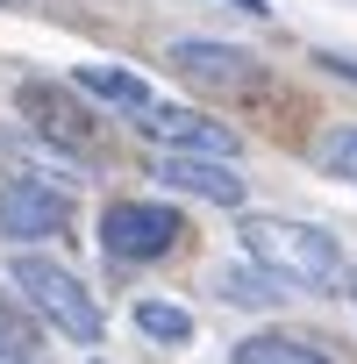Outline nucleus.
Returning a JSON list of instances; mask_svg holds the SVG:
<instances>
[{"mask_svg": "<svg viewBox=\"0 0 357 364\" xmlns=\"http://www.w3.org/2000/svg\"><path fill=\"white\" fill-rule=\"evenodd\" d=\"M72 229V200L58 186H43V178H8L0 186V236L8 243H58Z\"/></svg>", "mask_w": 357, "mask_h": 364, "instance_id": "39448f33", "label": "nucleus"}, {"mask_svg": "<svg viewBox=\"0 0 357 364\" xmlns=\"http://www.w3.org/2000/svg\"><path fill=\"white\" fill-rule=\"evenodd\" d=\"M178 236H186V222L164 200H114L100 215V250L114 264H157V257L178 250Z\"/></svg>", "mask_w": 357, "mask_h": 364, "instance_id": "7ed1b4c3", "label": "nucleus"}, {"mask_svg": "<svg viewBox=\"0 0 357 364\" xmlns=\"http://www.w3.org/2000/svg\"><path fill=\"white\" fill-rule=\"evenodd\" d=\"M150 143H164V157H222V164H236V150H243V136L229 129V122H215V114H201V107H143V122H136Z\"/></svg>", "mask_w": 357, "mask_h": 364, "instance_id": "20e7f679", "label": "nucleus"}, {"mask_svg": "<svg viewBox=\"0 0 357 364\" xmlns=\"http://www.w3.org/2000/svg\"><path fill=\"white\" fill-rule=\"evenodd\" d=\"M8 279L29 293V307L65 336V343H100L107 336V314H100V300L58 264V257H36V250H22L15 264H8Z\"/></svg>", "mask_w": 357, "mask_h": 364, "instance_id": "f03ea898", "label": "nucleus"}, {"mask_svg": "<svg viewBox=\"0 0 357 364\" xmlns=\"http://www.w3.org/2000/svg\"><path fill=\"white\" fill-rule=\"evenodd\" d=\"M22 114H29V129H36V136H50L58 150H93V122L72 107V93H58V86L29 79V86H22Z\"/></svg>", "mask_w": 357, "mask_h": 364, "instance_id": "6e6552de", "label": "nucleus"}, {"mask_svg": "<svg viewBox=\"0 0 357 364\" xmlns=\"http://www.w3.org/2000/svg\"><path fill=\"white\" fill-rule=\"evenodd\" d=\"M229 364H336V357H321L314 343H293V336H250L229 350Z\"/></svg>", "mask_w": 357, "mask_h": 364, "instance_id": "f8f14e48", "label": "nucleus"}, {"mask_svg": "<svg viewBox=\"0 0 357 364\" xmlns=\"http://www.w3.org/2000/svg\"><path fill=\"white\" fill-rule=\"evenodd\" d=\"M164 65H171L178 79H193V86H215V93H243V86H257V79H265L250 50L215 43V36H178V43L164 50Z\"/></svg>", "mask_w": 357, "mask_h": 364, "instance_id": "423d86ee", "label": "nucleus"}, {"mask_svg": "<svg viewBox=\"0 0 357 364\" xmlns=\"http://www.w3.org/2000/svg\"><path fill=\"white\" fill-rule=\"evenodd\" d=\"M321 65H329L336 79H350V86H357V58H336V50H321Z\"/></svg>", "mask_w": 357, "mask_h": 364, "instance_id": "2eb2a0df", "label": "nucleus"}, {"mask_svg": "<svg viewBox=\"0 0 357 364\" xmlns=\"http://www.w3.org/2000/svg\"><path fill=\"white\" fill-rule=\"evenodd\" d=\"M72 86L93 93V100H107V107H122V114H143V107H150V86H143L136 72H122V65H79Z\"/></svg>", "mask_w": 357, "mask_h": 364, "instance_id": "1a4fd4ad", "label": "nucleus"}, {"mask_svg": "<svg viewBox=\"0 0 357 364\" xmlns=\"http://www.w3.org/2000/svg\"><path fill=\"white\" fill-rule=\"evenodd\" d=\"M0 8H29V0H0Z\"/></svg>", "mask_w": 357, "mask_h": 364, "instance_id": "a211bd4d", "label": "nucleus"}, {"mask_svg": "<svg viewBox=\"0 0 357 364\" xmlns=\"http://www.w3.org/2000/svg\"><path fill=\"white\" fill-rule=\"evenodd\" d=\"M36 357H43V336L0 300V364H36Z\"/></svg>", "mask_w": 357, "mask_h": 364, "instance_id": "ddd939ff", "label": "nucleus"}, {"mask_svg": "<svg viewBox=\"0 0 357 364\" xmlns=\"http://www.w3.org/2000/svg\"><path fill=\"white\" fill-rule=\"evenodd\" d=\"M343 293H350V307H357V272H343Z\"/></svg>", "mask_w": 357, "mask_h": 364, "instance_id": "f3484780", "label": "nucleus"}, {"mask_svg": "<svg viewBox=\"0 0 357 364\" xmlns=\"http://www.w3.org/2000/svg\"><path fill=\"white\" fill-rule=\"evenodd\" d=\"M321 171H336V178H350L357 186V129H336V136H321Z\"/></svg>", "mask_w": 357, "mask_h": 364, "instance_id": "4468645a", "label": "nucleus"}, {"mask_svg": "<svg viewBox=\"0 0 357 364\" xmlns=\"http://www.w3.org/2000/svg\"><path fill=\"white\" fill-rule=\"evenodd\" d=\"M243 250H250V264L257 272H272L279 286H307V293H336L343 286V243L329 236V229H314V222H279V215H250L243 229Z\"/></svg>", "mask_w": 357, "mask_h": 364, "instance_id": "f257e3e1", "label": "nucleus"}, {"mask_svg": "<svg viewBox=\"0 0 357 364\" xmlns=\"http://www.w3.org/2000/svg\"><path fill=\"white\" fill-rule=\"evenodd\" d=\"M215 293H222L229 307H279V300H286V286H279L272 272H257V264H222V272H215Z\"/></svg>", "mask_w": 357, "mask_h": 364, "instance_id": "9d476101", "label": "nucleus"}, {"mask_svg": "<svg viewBox=\"0 0 357 364\" xmlns=\"http://www.w3.org/2000/svg\"><path fill=\"white\" fill-rule=\"evenodd\" d=\"M157 178L171 193H193V200H215V208H243L250 178L222 157H157Z\"/></svg>", "mask_w": 357, "mask_h": 364, "instance_id": "0eeeda50", "label": "nucleus"}, {"mask_svg": "<svg viewBox=\"0 0 357 364\" xmlns=\"http://www.w3.org/2000/svg\"><path fill=\"white\" fill-rule=\"evenodd\" d=\"M136 328L150 343H164V350H186L193 343V314L178 307V300H136Z\"/></svg>", "mask_w": 357, "mask_h": 364, "instance_id": "9b49d317", "label": "nucleus"}, {"mask_svg": "<svg viewBox=\"0 0 357 364\" xmlns=\"http://www.w3.org/2000/svg\"><path fill=\"white\" fill-rule=\"evenodd\" d=\"M229 8H236V15H250V22H265V15H272L265 0H229Z\"/></svg>", "mask_w": 357, "mask_h": 364, "instance_id": "dca6fc26", "label": "nucleus"}]
</instances>
